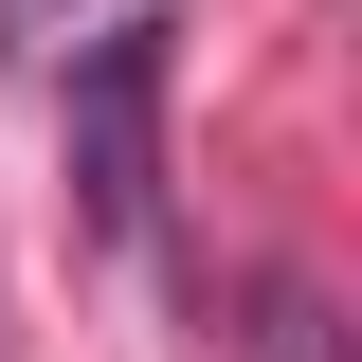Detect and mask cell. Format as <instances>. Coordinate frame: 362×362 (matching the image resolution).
I'll return each instance as SVG.
<instances>
[{
    "label": "cell",
    "mask_w": 362,
    "mask_h": 362,
    "mask_svg": "<svg viewBox=\"0 0 362 362\" xmlns=\"http://www.w3.org/2000/svg\"><path fill=\"white\" fill-rule=\"evenodd\" d=\"M163 18H109V37H73V109H54V127H73V199H90V235H163Z\"/></svg>",
    "instance_id": "6da1fadb"
},
{
    "label": "cell",
    "mask_w": 362,
    "mask_h": 362,
    "mask_svg": "<svg viewBox=\"0 0 362 362\" xmlns=\"http://www.w3.org/2000/svg\"><path fill=\"white\" fill-rule=\"evenodd\" d=\"M0 37H18V54H37V37H54V0H0Z\"/></svg>",
    "instance_id": "7a4b0ae2"
}]
</instances>
